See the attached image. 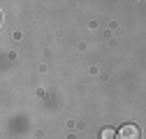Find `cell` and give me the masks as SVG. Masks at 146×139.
I'll use <instances>...</instances> for the list:
<instances>
[{"mask_svg": "<svg viewBox=\"0 0 146 139\" xmlns=\"http://www.w3.org/2000/svg\"><path fill=\"white\" fill-rule=\"evenodd\" d=\"M100 139H116V130H111V128H104V130L100 132Z\"/></svg>", "mask_w": 146, "mask_h": 139, "instance_id": "obj_2", "label": "cell"}, {"mask_svg": "<svg viewBox=\"0 0 146 139\" xmlns=\"http://www.w3.org/2000/svg\"><path fill=\"white\" fill-rule=\"evenodd\" d=\"M116 139H139V128L132 125V123H125V125L116 132Z\"/></svg>", "mask_w": 146, "mask_h": 139, "instance_id": "obj_1", "label": "cell"}]
</instances>
